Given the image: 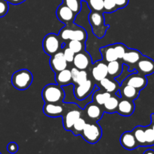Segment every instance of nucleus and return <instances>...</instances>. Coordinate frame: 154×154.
I'll use <instances>...</instances> for the list:
<instances>
[{"label": "nucleus", "mask_w": 154, "mask_h": 154, "mask_svg": "<svg viewBox=\"0 0 154 154\" xmlns=\"http://www.w3.org/2000/svg\"><path fill=\"white\" fill-rule=\"evenodd\" d=\"M59 36L64 43L66 41L77 40L86 42L87 39V32L85 29L75 23L65 25L60 29Z\"/></svg>", "instance_id": "obj_1"}, {"label": "nucleus", "mask_w": 154, "mask_h": 154, "mask_svg": "<svg viewBox=\"0 0 154 154\" xmlns=\"http://www.w3.org/2000/svg\"><path fill=\"white\" fill-rule=\"evenodd\" d=\"M42 96L45 103H63L66 93L63 87L58 84H50L43 88Z\"/></svg>", "instance_id": "obj_2"}, {"label": "nucleus", "mask_w": 154, "mask_h": 154, "mask_svg": "<svg viewBox=\"0 0 154 154\" xmlns=\"http://www.w3.org/2000/svg\"><path fill=\"white\" fill-rule=\"evenodd\" d=\"M88 20L91 26L93 35L98 38H102L106 34L109 26L105 23L103 12L91 11L89 14Z\"/></svg>", "instance_id": "obj_3"}, {"label": "nucleus", "mask_w": 154, "mask_h": 154, "mask_svg": "<svg viewBox=\"0 0 154 154\" xmlns=\"http://www.w3.org/2000/svg\"><path fill=\"white\" fill-rule=\"evenodd\" d=\"M33 81V75L29 70L20 69L12 75L11 84L18 90H26L31 86Z\"/></svg>", "instance_id": "obj_4"}, {"label": "nucleus", "mask_w": 154, "mask_h": 154, "mask_svg": "<svg viewBox=\"0 0 154 154\" xmlns=\"http://www.w3.org/2000/svg\"><path fill=\"white\" fill-rule=\"evenodd\" d=\"M63 42L59 35L55 33H49L45 36L42 42V48L44 52L49 56L54 55L62 50Z\"/></svg>", "instance_id": "obj_5"}, {"label": "nucleus", "mask_w": 154, "mask_h": 154, "mask_svg": "<svg viewBox=\"0 0 154 154\" xmlns=\"http://www.w3.org/2000/svg\"><path fill=\"white\" fill-rule=\"evenodd\" d=\"M81 135L87 142L94 144L102 138V129L97 122H90L85 125Z\"/></svg>", "instance_id": "obj_6"}, {"label": "nucleus", "mask_w": 154, "mask_h": 154, "mask_svg": "<svg viewBox=\"0 0 154 154\" xmlns=\"http://www.w3.org/2000/svg\"><path fill=\"white\" fill-rule=\"evenodd\" d=\"M96 88H97V87L95 83L89 78L82 84L75 85L73 90L74 95L78 101L85 100L95 91Z\"/></svg>", "instance_id": "obj_7"}, {"label": "nucleus", "mask_w": 154, "mask_h": 154, "mask_svg": "<svg viewBox=\"0 0 154 154\" xmlns=\"http://www.w3.org/2000/svg\"><path fill=\"white\" fill-rule=\"evenodd\" d=\"M122 84H127L141 91L144 90L147 85V79L144 75H141L138 72H133L131 75H128L123 80Z\"/></svg>", "instance_id": "obj_8"}, {"label": "nucleus", "mask_w": 154, "mask_h": 154, "mask_svg": "<svg viewBox=\"0 0 154 154\" xmlns=\"http://www.w3.org/2000/svg\"><path fill=\"white\" fill-rule=\"evenodd\" d=\"M81 115L82 112L77 105L68 110L63 116V124L64 129L66 131H70L74 123L81 117Z\"/></svg>", "instance_id": "obj_9"}, {"label": "nucleus", "mask_w": 154, "mask_h": 154, "mask_svg": "<svg viewBox=\"0 0 154 154\" xmlns=\"http://www.w3.org/2000/svg\"><path fill=\"white\" fill-rule=\"evenodd\" d=\"M138 73L147 76L154 73V60L147 56L142 55L139 61L134 66Z\"/></svg>", "instance_id": "obj_10"}, {"label": "nucleus", "mask_w": 154, "mask_h": 154, "mask_svg": "<svg viewBox=\"0 0 154 154\" xmlns=\"http://www.w3.org/2000/svg\"><path fill=\"white\" fill-rule=\"evenodd\" d=\"M56 14L57 19L65 25L73 23L76 17V14L63 3L57 7Z\"/></svg>", "instance_id": "obj_11"}, {"label": "nucleus", "mask_w": 154, "mask_h": 154, "mask_svg": "<svg viewBox=\"0 0 154 154\" xmlns=\"http://www.w3.org/2000/svg\"><path fill=\"white\" fill-rule=\"evenodd\" d=\"M63 103H45L43 107V112L46 116L50 117H63L66 112V109L69 108L71 104H66V107L64 108Z\"/></svg>", "instance_id": "obj_12"}, {"label": "nucleus", "mask_w": 154, "mask_h": 154, "mask_svg": "<svg viewBox=\"0 0 154 154\" xmlns=\"http://www.w3.org/2000/svg\"><path fill=\"white\" fill-rule=\"evenodd\" d=\"M72 63L74 66L79 70H87L93 65L91 57L86 51L75 54Z\"/></svg>", "instance_id": "obj_13"}, {"label": "nucleus", "mask_w": 154, "mask_h": 154, "mask_svg": "<svg viewBox=\"0 0 154 154\" xmlns=\"http://www.w3.org/2000/svg\"><path fill=\"white\" fill-rule=\"evenodd\" d=\"M84 113L91 122H97L102 119L105 113L102 106L97 105L95 102H90L84 107Z\"/></svg>", "instance_id": "obj_14"}, {"label": "nucleus", "mask_w": 154, "mask_h": 154, "mask_svg": "<svg viewBox=\"0 0 154 154\" xmlns=\"http://www.w3.org/2000/svg\"><path fill=\"white\" fill-rule=\"evenodd\" d=\"M91 75L96 82H100L102 79L108 77L107 63L103 60H98L93 63L91 69Z\"/></svg>", "instance_id": "obj_15"}, {"label": "nucleus", "mask_w": 154, "mask_h": 154, "mask_svg": "<svg viewBox=\"0 0 154 154\" xmlns=\"http://www.w3.org/2000/svg\"><path fill=\"white\" fill-rule=\"evenodd\" d=\"M67 61L63 57V51H59L56 53L54 55L51 56L50 59V66H51V69L54 72L57 73V72L63 71L68 68Z\"/></svg>", "instance_id": "obj_16"}, {"label": "nucleus", "mask_w": 154, "mask_h": 154, "mask_svg": "<svg viewBox=\"0 0 154 154\" xmlns=\"http://www.w3.org/2000/svg\"><path fill=\"white\" fill-rule=\"evenodd\" d=\"M142 55L143 54L139 51H138V50L128 48L127 51L124 54V56H123L121 60L124 63L125 66H129V68L131 66H132L130 69V71H132L134 69V66L139 61V60L141 58Z\"/></svg>", "instance_id": "obj_17"}, {"label": "nucleus", "mask_w": 154, "mask_h": 154, "mask_svg": "<svg viewBox=\"0 0 154 154\" xmlns=\"http://www.w3.org/2000/svg\"><path fill=\"white\" fill-rule=\"evenodd\" d=\"M135 109V105L134 101L120 98L119 101L118 108L117 113L123 117H129L134 113Z\"/></svg>", "instance_id": "obj_18"}, {"label": "nucleus", "mask_w": 154, "mask_h": 154, "mask_svg": "<svg viewBox=\"0 0 154 154\" xmlns=\"http://www.w3.org/2000/svg\"><path fill=\"white\" fill-rule=\"evenodd\" d=\"M120 142L122 147L128 150H135L137 147H139L132 132H129V131L125 132L122 134L120 138Z\"/></svg>", "instance_id": "obj_19"}, {"label": "nucleus", "mask_w": 154, "mask_h": 154, "mask_svg": "<svg viewBox=\"0 0 154 154\" xmlns=\"http://www.w3.org/2000/svg\"><path fill=\"white\" fill-rule=\"evenodd\" d=\"M119 92L120 93V98L132 101L138 99L140 94L139 90L127 84H121V85L120 86Z\"/></svg>", "instance_id": "obj_20"}, {"label": "nucleus", "mask_w": 154, "mask_h": 154, "mask_svg": "<svg viewBox=\"0 0 154 154\" xmlns=\"http://www.w3.org/2000/svg\"><path fill=\"white\" fill-rule=\"evenodd\" d=\"M121 61L122 60H117L107 63L108 77L115 79L121 75L123 69V62Z\"/></svg>", "instance_id": "obj_21"}, {"label": "nucleus", "mask_w": 154, "mask_h": 154, "mask_svg": "<svg viewBox=\"0 0 154 154\" xmlns=\"http://www.w3.org/2000/svg\"><path fill=\"white\" fill-rule=\"evenodd\" d=\"M100 84L102 90L108 92L111 94H116L117 91L120 89V84L114 78H111L110 77H106L104 79H102L100 82H99Z\"/></svg>", "instance_id": "obj_22"}, {"label": "nucleus", "mask_w": 154, "mask_h": 154, "mask_svg": "<svg viewBox=\"0 0 154 154\" xmlns=\"http://www.w3.org/2000/svg\"><path fill=\"white\" fill-rule=\"evenodd\" d=\"M55 81L61 87H66L72 84V75L70 69H66L55 73Z\"/></svg>", "instance_id": "obj_23"}, {"label": "nucleus", "mask_w": 154, "mask_h": 154, "mask_svg": "<svg viewBox=\"0 0 154 154\" xmlns=\"http://www.w3.org/2000/svg\"><path fill=\"white\" fill-rule=\"evenodd\" d=\"M120 99V97L116 96L115 94H113L102 105L104 111L108 114H114L117 112Z\"/></svg>", "instance_id": "obj_24"}, {"label": "nucleus", "mask_w": 154, "mask_h": 154, "mask_svg": "<svg viewBox=\"0 0 154 154\" xmlns=\"http://www.w3.org/2000/svg\"><path fill=\"white\" fill-rule=\"evenodd\" d=\"M99 51H100L102 59H103L102 60L105 61L106 63L118 60L115 54V51H114L113 45H107V46L102 47V48L99 49Z\"/></svg>", "instance_id": "obj_25"}, {"label": "nucleus", "mask_w": 154, "mask_h": 154, "mask_svg": "<svg viewBox=\"0 0 154 154\" xmlns=\"http://www.w3.org/2000/svg\"><path fill=\"white\" fill-rule=\"evenodd\" d=\"M113 94L108 93V92L105 91L104 90L98 88L97 90H95L93 93V102H95L97 105L102 106L105 104V102L112 96Z\"/></svg>", "instance_id": "obj_26"}, {"label": "nucleus", "mask_w": 154, "mask_h": 154, "mask_svg": "<svg viewBox=\"0 0 154 154\" xmlns=\"http://www.w3.org/2000/svg\"><path fill=\"white\" fill-rule=\"evenodd\" d=\"M138 142L139 147H146L145 135H144V126H137L132 131Z\"/></svg>", "instance_id": "obj_27"}, {"label": "nucleus", "mask_w": 154, "mask_h": 154, "mask_svg": "<svg viewBox=\"0 0 154 154\" xmlns=\"http://www.w3.org/2000/svg\"><path fill=\"white\" fill-rule=\"evenodd\" d=\"M87 123V122L86 121L84 117H81L75 121V123H74V125L72 126L70 131L75 136H77V135H81V134L82 133Z\"/></svg>", "instance_id": "obj_28"}, {"label": "nucleus", "mask_w": 154, "mask_h": 154, "mask_svg": "<svg viewBox=\"0 0 154 154\" xmlns=\"http://www.w3.org/2000/svg\"><path fill=\"white\" fill-rule=\"evenodd\" d=\"M67 47L70 48L75 54H78V53L81 52V51H85L86 42L77 40L69 41L67 44Z\"/></svg>", "instance_id": "obj_29"}, {"label": "nucleus", "mask_w": 154, "mask_h": 154, "mask_svg": "<svg viewBox=\"0 0 154 154\" xmlns=\"http://www.w3.org/2000/svg\"><path fill=\"white\" fill-rule=\"evenodd\" d=\"M63 3L69 8L76 15L81 12L82 8L81 0H63Z\"/></svg>", "instance_id": "obj_30"}, {"label": "nucleus", "mask_w": 154, "mask_h": 154, "mask_svg": "<svg viewBox=\"0 0 154 154\" xmlns=\"http://www.w3.org/2000/svg\"><path fill=\"white\" fill-rule=\"evenodd\" d=\"M87 2L91 11L103 12L104 0H87Z\"/></svg>", "instance_id": "obj_31"}, {"label": "nucleus", "mask_w": 154, "mask_h": 154, "mask_svg": "<svg viewBox=\"0 0 154 154\" xmlns=\"http://www.w3.org/2000/svg\"><path fill=\"white\" fill-rule=\"evenodd\" d=\"M144 135H145L146 147L154 145V131L150 126H144Z\"/></svg>", "instance_id": "obj_32"}, {"label": "nucleus", "mask_w": 154, "mask_h": 154, "mask_svg": "<svg viewBox=\"0 0 154 154\" xmlns=\"http://www.w3.org/2000/svg\"><path fill=\"white\" fill-rule=\"evenodd\" d=\"M113 46H114V51H115V54L117 55V59L121 60L123 56H124V54L127 51V46L123 43H115L113 45Z\"/></svg>", "instance_id": "obj_33"}, {"label": "nucleus", "mask_w": 154, "mask_h": 154, "mask_svg": "<svg viewBox=\"0 0 154 154\" xmlns=\"http://www.w3.org/2000/svg\"><path fill=\"white\" fill-rule=\"evenodd\" d=\"M118 9L114 0H104V13H113Z\"/></svg>", "instance_id": "obj_34"}, {"label": "nucleus", "mask_w": 154, "mask_h": 154, "mask_svg": "<svg viewBox=\"0 0 154 154\" xmlns=\"http://www.w3.org/2000/svg\"><path fill=\"white\" fill-rule=\"evenodd\" d=\"M63 57L64 58L66 59V60L67 61L68 63H72L74 60V57H75V54L68 47H66L64 48L63 47Z\"/></svg>", "instance_id": "obj_35"}, {"label": "nucleus", "mask_w": 154, "mask_h": 154, "mask_svg": "<svg viewBox=\"0 0 154 154\" xmlns=\"http://www.w3.org/2000/svg\"><path fill=\"white\" fill-rule=\"evenodd\" d=\"M88 79V72L86 70H80L79 73H78V77H77L76 83H75L74 85L82 84V83L85 82V81H87Z\"/></svg>", "instance_id": "obj_36"}, {"label": "nucleus", "mask_w": 154, "mask_h": 154, "mask_svg": "<svg viewBox=\"0 0 154 154\" xmlns=\"http://www.w3.org/2000/svg\"><path fill=\"white\" fill-rule=\"evenodd\" d=\"M9 9V5L6 0H0V18L7 14Z\"/></svg>", "instance_id": "obj_37"}, {"label": "nucleus", "mask_w": 154, "mask_h": 154, "mask_svg": "<svg viewBox=\"0 0 154 154\" xmlns=\"http://www.w3.org/2000/svg\"><path fill=\"white\" fill-rule=\"evenodd\" d=\"M18 144L15 142H10L7 146V150L9 153L14 154L18 151Z\"/></svg>", "instance_id": "obj_38"}, {"label": "nucleus", "mask_w": 154, "mask_h": 154, "mask_svg": "<svg viewBox=\"0 0 154 154\" xmlns=\"http://www.w3.org/2000/svg\"><path fill=\"white\" fill-rule=\"evenodd\" d=\"M71 75H72V84H75L76 83L77 77H78V73H79V69L75 68V66L71 69Z\"/></svg>", "instance_id": "obj_39"}, {"label": "nucleus", "mask_w": 154, "mask_h": 154, "mask_svg": "<svg viewBox=\"0 0 154 154\" xmlns=\"http://www.w3.org/2000/svg\"><path fill=\"white\" fill-rule=\"evenodd\" d=\"M129 0H114L116 5H117V8L119 9L123 8L126 7L127 5L129 4Z\"/></svg>", "instance_id": "obj_40"}, {"label": "nucleus", "mask_w": 154, "mask_h": 154, "mask_svg": "<svg viewBox=\"0 0 154 154\" xmlns=\"http://www.w3.org/2000/svg\"><path fill=\"white\" fill-rule=\"evenodd\" d=\"M8 2V4L14 5H20L21 3L24 2L26 0H6Z\"/></svg>", "instance_id": "obj_41"}, {"label": "nucleus", "mask_w": 154, "mask_h": 154, "mask_svg": "<svg viewBox=\"0 0 154 154\" xmlns=\"http://www.w3.org/2000/svg\"><path fill=\"white\" fill-rule=\"evenodd\" d=\"M150 121H151V123H150V126L154 131V114H150Z\"/></svg>", "instance_id": "obj_42"}, {"label": "nucleus", "mask_w": 154, "mask_h": 154, "mask_svg": "<svg viewBox=\"0 0 154 154\" xmlns=\"http://www.w3.org/2000/svg\"><path fill=\"white\" fill-rule=\"evenodd\" d=\"M143 154H154V150H147L146 151H144V153Z\"/></svg>", "instance_id": "obj_43"}, {"label": "nucleus", "mask_w": 154, "mask_h": 154, "mask_svg": "<svg viewBox=\"0 0 154 154\" xmlns=\"http://www.w3.org/2000/svg\"><path fill=\"white\" fill-rule=\"evenodd\" d=\"M83 1H85V2H87V0H83Z\"/></svg>", "instance_id": "obj_44"}, {"label": "nucleus", "mask_w": 154, "mask_h": 154, "mask_svg": "<svg viewBox=\"0 0 154 154\" xmlns=\"http://www.w3.org/2000/svg\"><path fill=\"white\" fill-rule=\"evenodd\" d=\"M0 154H2V153H1V152H0Z\"/></svg>", "instance_id": "obj_45"}]
</instances>
